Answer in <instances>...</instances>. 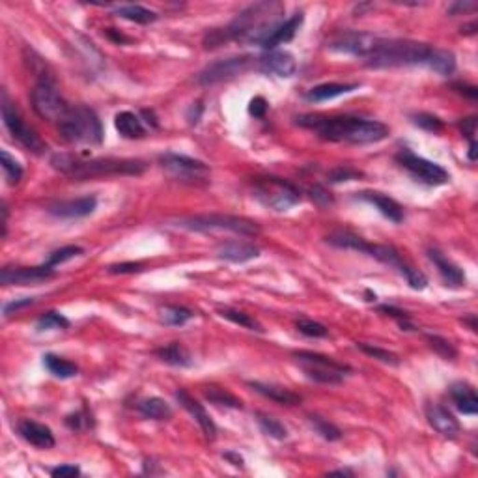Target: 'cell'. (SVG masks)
Wrapping results in <instances>:
<instances>
[{
  "instance_id": "8",
  "label": "cell",
  "mask_w": 478,
  "mask_h": 478,
  "mask_svg": "<svg viewBox=\"0 0 478 478\" xmlns=\"http://www.w3.org/2000/svg\"><path fill=\"white\" fill-rule=\"evenodd\" d=\"M30 99H32L34 110L49 122L59 123L70 110V105L65 103L64 97L56 90V86L49 81H39L32 88Z\"/></svg>"
},
{
  "instance_id": "11",
  "label": "cell",
  "mask_w": 478,
  "mask_h": 478,
  "mask_svg": "<svg viewBox=\"0 0 478 478\" xmlns=\"http://www.w3.org/2000/svg\"><path fill=\"white\" fill-rule=\"evenodd\" d=\"M380 41H382V38H377L374 34L348 30V32L338 34L335 39H331L327 43V49L333 52H340V54L368 59L370 54L377 49Z\"/></svg>"
},
{
  "instance_id": "31",
  "label": "cell",
  "mask_w": 478,
  "mask_h": 478,
  "mask_svg": "<svg viewBox=\"0 0 478 478\" xmlns=\"http://www.w3.org/2000/svg\"><path fill=\"white\" fill-rule=\"evenodd\" d=\"M116 15L122 19H127L131 23H138V25H149L157 21V13L148 10V8L138 6V4H129V6L116 8Z\"/></svg>"
},
{
  "instance_id": "54",
  "label": "cell",
  "mask_w": 478,
  "mask_h": 478,
  "mask_svg": "<svg viewBox=\"0 0 478 478\" xmlns=\"http://www.w3.org/2000/svg\"><path fill=\"white\" fill-rule=\"evenodd\" d=\"M459 127L464 131V135L469 136V141H475V133H477V118H466L464 122H459Z\"/></svg>"
},
{
  "instance_id": "1",
  "label": "cell",
  "mask_w": 478,
  "mask_h": 478,
  "mask_svg": "<svg viewBox=\"0 0 478 478\" xmlns=\"http://www.w3.org/2000/svg\"><path fill=\"white\" fill-rule=\"evenodd\" d=\"M298 125L314 131L331 143L374 144L387 138L391 129L377 120L353 116H299Z\"/></svg>"
},
{
  "instance_id": "3",
  "label": "cell",
  "mask_w": 478,
  "mask_h": 478,
  "mask_svg": "<svg viewBox=\"0 0 478 478\" xmlns=\"http://www.w3.org/2000/svg\"><path fill=\"white\" fill-rule=\"evenodd\" d=\"M435 47L411 39H382L368 59L366 65L374 70L404 67V65H426L430 67Z\"/></svg>"
},
{
  "instance_id": "29",
  "label": "cell",
  "mask_w": 478,
  "mask_h": 478,
  "mask_svg": "<svg viewBox=\"0 0 478 478\" xmlns=\"http://www.w3.org/2000/svg\"><path fill=\"white\" fill-rule=\"evenodd\" d=\"M136 409L138 413L146 417V419L154 420H167L172 417V409L168 406L167 402L163 398H157V396H152V398H146V400H141L136 404Z\"/></svg>"
},
{
  "instance_id": "16",
  "label": "cell",
  "mask_w": 478,
  "mask_h": 478,
  "mask_svg": "<svg viewBox=\"0 0 478 478\" xmlns=\"http://www.w3.org/2000/svg\"><path fill=\"white\" fill-rule=\"evenodd\" d=\"M176 398H178V402L181 404V407L198 422V426H200V430L204 432V435H206L207 439H215V437H217V426H215L214 419L209 417V413L204 409V406H202L200 402L194 400L193 396L189 395L185 388L176 391Z\"/></svg>"
},
{
  "instance_id": "35",
  "label": "cell",
  "mask_w": 478,
  "mask_h": 478,
  "mask_svg": "<svg viewBox=\"0 0 478 478\" xmlns=\"http://www.w3.org/2000/svg\"><path fill=\"white\" fill-rule=\"evenodd\" d=\"M219 316L225 318V320H228V322L236 323V325H241V327H245V329L249 331H256V333H264V329H262V325H260L256 320L252 316H249V314H245V312L241 311H236V309H219Z\"/></svg>"
},
{
  "instance_id": "56",
  "label": "cell",
  "mask_w": 478,
  "mask_h": 478,
  "mask_svg": "<svg viewBox=\"0 0 478 478\" xmlns=\"http://www.w3.org/2000/svg\"><path fill=\"white\" fill-rule=\"evenodd\" d=\"M222 458L227 459V461H230L233 467H239V469H243V467H245V459H243V456H239V454L233 453V450H228V453L222 454Z\"/></svg>"
},
{
  "instance_id": "13",
  "label": "cell",
  "mask_w": 478,
  "mask_h": 478,
  "mask_svg": "<svg viewBox=\"0 0 478 478\" xmlns=\"http://www.w3.org/2000/svg\"><path fill=\"white\" fill-rule=\"evenodd\" d=\"M251 56H232V59H222L217 60L214 64L206 65L200 73H198V84H215L220 83V81H227V79H232L236 75H239L241 72H245L247 65L251 64Z\"/></svg>"
},
{
  "instance_id": "7",
  "label": "cell",
  "mask_w": 478,
  "mask_h": 478,
  "mask_svg": "<svg viewBox=\"0 0 478 478\" xmlns=\"http://www.w3.org/2000/svg\"><path fill=\"white\" fill-rule=\"evenodd\" d=\"M254 196L265 207H271L275 211H288L290 207L299 204L301 194L291 183L280 178H258L254 183Z\"/></svg>"
},
{
  "instance_id": "4",
  "label": "cell",
  "mask_w": 478,
  "mask_h": 478,
  "mask_svg": "<svg viewBox=\"0 0 478 478\" xmlns=\"http://www.w3.org/2000/svg\"><path fill=\"white\" fill-rule=\"evenodd\" d=\"M59 131L65 143L75 146H99L103 143V125L96 110L84 105L70 107L59 122Z\"/></svg>"
},
{
  "instance_id": "21",
  "label": "cell",
  "mask_w": 478,
  "mask_h": 478,
  "mask_svg": "<svg viewBox=\"0 0 478 478\" xmlns=\"http://www.w3.org/2000/svg\"><path fill=\"white\" fill-rule=\"evenodd\" d=\"M357 198L372 204L383 217H387L388 220H393L396 225L404 220V207L387 194L377 193V191H362V193L357 194Z\"/></svg>"
},
{
  "instance_id": "22",
  "label": "cell",
  "mask_w": 478,
  "mask_h": 478,
  "mask_svg": "<svg viewBox=\"0 0 478 478\" xmlns=\"http://www.w3.org/2000/svg\"><path fill=\"white\" fill-rule=\"evenodd\" d=\"M448 393H450V398H453L454 406L458 407L459 413L469 415V417L478 413V396L472 385H469L467 382H456L450 385Z\"/></svg>"
},
{
  "instance_id": "59",
  "label": "cell",
  "mask_w": 478,
  "mask_h": 478,
  "mask_svg": "<svg viewBox=\"0 0 478 478\" xmlns=\"http://www.w3.org/2000/svg\"><path fill=\"white\" fill-rule=\"evenodd\" d=\"M477 159V141H469V161Z\"/></svg>"
},
{
  "instance_id": "14",
  "label": "cell",
  "mask_w": 478,
  "mask_h": 478,
  "mask_svg": "<svg viewBox=\"0 0 478 478\" xmlns=\"http://www.w3.org/2000/svg\"><path fill=\"white\" fill-rule=\"evenodd\" d=\"M54 277V271L49 265H39V267H4L0 273V282L4 286L15 284H38L43 280Z\"/></svg>"
},
{
  "instance_id": "51",
  "label": "cell",
  "mask_w": 478,
  "mask_h": 478,
  "mask_svg": "<svg viewBox=\"0 0 478 478\" xmlns=\"http://www.w3.org/2000/svg\"><path fill=\"white\" fill-rule=\"evenodd\" d=\"M88 415H84L83 411H79V413L75 415H70L67 419H65V424L72 428V430H83V428L88 426Z\"/></svg>"
},
{
  "instance_id": "32",
  "label": "cell",
  "mask_w": 478,
  "mask_h": 478,
  "mask_svg": "<svg viewBox=\"0 0 478 478\" xmlns=\"http://www.w3.org/2000/svg\"><path fill=\"white\" fill-rule=\"evenodd\" d=\"M430 70L439 73V75H445V77L446 75H453L454 70H456V56H454V52L435 47L432 62H430Z\"/></svg>"
},
{
  "instance_id": "36",
  "label": "cell",
  "mask_w": 478,
  "mask_h": 478,
  "mask_svg": "<svg viewBox=\"0 0 478 478\" xmlns=\"http://www.w3.org/2000/svg\"><path fill=\"white\" fill-rule=\"evenodd\" d=\"M258 426L265 435H269L273 439L284 441L288 437V430H286L284 424L275 417H269V415L258 413Z\"/></svg>"
},
{
  "instance_id": "38",
  "label": "cell",
  "mask_w": 478,
  "mask_h": 478,
  "mask_svg": "<svg viewBox=\"0 0 478 478\" xmlns=\"http://www.w3.org/2000/svg\"><path fill=\"white\" fill-rule=\"evenodd\" d=\"M357 348L361 349L362 353H366L368 357H374V359L385 362V364H391V366H398L400 364V357L393 353V351H388V349L377 348V346H372V344L366 342H359Z\"/></svg>"
},
{
  "instance_id": "41",
  "label": "cell",
  "mask_w": 478,
  "mask_h": 478,
  "mask_svg": "<svg viewBox=\"0 0 478 478\" xmlns=\"http://www.w3.org/2000/svg\"><path fill=\"white\" fill-rule=\"evenodd\" d=\"M309 420H311L312 428L316 430V433H320L323 439L327 441H338L340 437H342V432L338 430V428L333 424V422H329V420H325L323 417H318V415H311L309 417Z\"/></svg>"
},
{
  "instance_id": "6",
  "label": "cell",
  "mask_w": 478,
  "mask_h": 478,
  "mask_svg": "<svg viewBox=\"0 0 478 478\" xmlns=\"http://www.w3.org/2000/svg\"><path fill=\"white\" fill-rule=\"evenodd\" d=\"M293 357L301 364L309 380L323 383V385H338L351 372L348 364H342V362L335 361L333 357L314 353V351H295Z\"/></svg>"
},
{
  "instance_id": "37",
  "label": "cell",
  "mask_w": 478,
  "mask_h": 478,
  "mask_svg": "<svg viewBox=\"0 0 478 478\" xmlns=\"http://www.w3.org/2000/svg\"><path fill=\"white\" fill-rule=\"evenodd\" d=\"M0 165H2V170H4V176H6L8 183H19L21 178H23V167L19 165V161L8 154L6 149L0 152Z\"/></svg>"
},
{
  "instance_id": "26",
  "label": "cell",
  "mask_w": 478,
  "mask_h": 478,
  "mask_svg": "<svg viewBox=\"0 0 478 478\" xmlns=\"http://www.w3.org/2000/svg\"><path fill=\"white\" fill-rule=\"evenodd\" d=\"M114 127L123 138H143L146 135V127L141 118L136 116L135 112L129 110H122L114 116Z\"/></svg>"
},
{
  "instance_id": "48",
  "label": "cell",
  "mask_w": 478,
  "mask_h": 478,
  "mask_svg": "<svg viewBox=\"0 0 478 478\" xmlns=\"http://www.w3.org/2000/svg\"><path fill=\"white\" fill-rule=\"evenodd\" d=\"M309 193H311L312 200L316 202V204H320V206L333 204V196H331L329 191L325 187H322V185H314V187L309 189Z\"/></svg>"
},
{
  "instance_id": "57",
  "label": "cell",
  "mask_w": 478,
  "mask_h": 478,
  "mask_svg": "<svg viewBox=\"0 0 478 478\" xmlns=\"http://www.w3.org/2000/svg\"><path fill=\"white\" fill-rule=\"evenodd\" d=\"M454 88H458L459 94H466V96L471 97V99H477L478 96L477 86H469V84H454Z\"/></svg>"
},
{
  "instance_id": "53",
  "label": "cell",
  "mask_w": 478,
  "mask_h": 478,
  "mask_svg": "<svg viewBox=\"0 0 478 478\" xmlns=\"http://www.w3.org/2000/svg\"><path fill=\"white\" fill-rule=\"evenodd\" d=\"M51 475L54 478H64V477H77L81 475V469L77 466H59L51 469Z\"/></svg>"
},
{
  "instance_id": "43",
  "label": "cell",
  "mask_w": 478,
  "mask_h": 478,
  "mask_svg": "<svg viewBox=\"0 0 478 478\" xmlns=\"http://www.w3.org/2000/svg\"><path fill=\"white\" fill-rule=\"evenodd\" d=\"M295 327L301 335L311 336V338H325L329 335V329L322 325V323L314 322V320H306V318H301L295 322Z\"/></svg>"
},
{
  "instance_id": "46",
  "label": "cell",
  "mask_w": 478,
  "mask_h": 478,
  "mask_svg": "<svg viewBox=\"0 0 478 478\" xmlns=\"http://www.w3.org/2000/svg\"><path fill=\"white\" fill-rule=\"evenodd\" d=\"M362 178V172L355 170L351 167H336L327 174V180L329 183H342V181H351Z\"/></svg>"
},
{
  "instance_id": "33",
  "label": "cell",
  "mask_w": 478,
  "mask_h": 478,
  "mask_svg": "<svg viewBox=\"0 0 478 478\" xmlns=\"http://www.w3.org/2000/svg\"><path fill=\"white\" fill-rule=\"evenodd\" d=\"M204 396H206L211 404H217V406L232 407V409H241V407H243V402L239 400L238 396H233L232 393H228L227 388L206 387L204 388Z\"/></svg>"
},
{
  "instance_id": "25",
  "label": "cell",
  "mask_w": 478,
  "mask_h": 478,
  "mask_svg": "<svg viewBox=\"0 0 478 478\" xmlns=\"http://www.w3.org/2000/svg\"><path fill=\"white\" fill-rule=\"evenodd\" d=\"M249 387L252 391H256L258 395L269 398V400L277 402V404H282V406H299L301 404V396L291 393L290 388L280 387V385H269V383H260V382H251Z\"/></svg>"
},
{
  "instance_id": "20",
  "label": "cell",
  "mask_w": 478,
  "mask_h": 478,
  "mask_svg": "<svg viewBox=\"0 0 478 478\" xmlns=\"http://www.w3.org/2000/svg\"><path fill=\"white\" fill-rule=\"evenodd\" d=\"M428 258L432 260L433 265L437 267V273L443 278L445 286H450V288L466 286V273L461 271L454 262L446 258L443 252H439L437 249H428Z\"/></svg>"
},
{
  "instance_id": "58",
  "label": "cell",
  "mask_w": 478,
  "mask_h": 478,
  "mask_svg": "<svg viewBox=\"0 0 478 478\" xmlns=\"http://www.w3.org/2000/svg\"><path fill=\"white\" fill-rule=\"evenodd\" d=\"M464 323H467L471 331H477V316L475 314H469L467 318H464Z\"/></svg>"
},
{
  "instance_id": "5",
  "label": "cell",
  "mask_w": 478,
  "mask_h": 478,
  "mask_svg": "<svg viewBox=\"0 0 478 478\" xmlns=\"http://www.w3.org/2000/svg\"><path fill=\"white\" fill-rule=\"evenodd\" d=\"M174 225L183 230L193 232H209V230H228L239 236H258L260 227L245 217L233 215H196V217H183L174 220Z\"/></svg>"
},
{
  "instance_id": "12",
  "label": "cell",
  "mask_w": 478,
  "mask_h": 478,
  "mask_svg": "<svg viewBox=\"0 0 478 478\" xmlns=\"http://www.w3.org/2000/svg\"><path fill=\"white\" fill-rule=\"evenodd\" d=\"M159 163L163 165V168H167L168 172L180 180H189V181H207L209 180V174L211 170L204 161H198V159H193V157L180 156V154H163L159 157Z\"/></svg>"
},
{
  "instance_id": "39",
  "label": "cell",
  "mask_w": 478,
  "mask_h": 478,
  "mask_svg": "<svg viewBox=\"0 0 478 478\" xmlns=\"http://www.w3.org/2000/svg\"><path fill=\"white\" fill-rule=\"evenodd\" d=\"M83 252H84L83 247L65 245V247H62V249H56V251H52L51 254L47 256L45 265H49V267H56V265L64 264V262H70V260L77 258V256H81Z\"/></svg>"
},
{
  "instance_id": "18",
  "label": "cell",
  "mask_w": 478,
  "mask_h": 478,
  "mask_svg": "<svg viewBox=\"0 0 478 478\" xmlns=\"http://www.w3.org/2000/svg\"><path fill=\"white\" fill-rule=\"evenodd\" d=\"M17 430H19L21 437L30 443L36 448H41V450H49L54 446V435H52L51 428L41 424V422H36V420L23 419L19 420L17 424Z\"/></svg>"
},
{
  "instance_id": "42",
  "label": "cell",
  "mask_w": 478,
  "mask_h": 478,
  "mask_svg": "<svg viewBox=\"0 0 478 478\" xmlns=\"http://www.w3.org/2000/svg\"><path fill=\"white\" fill-rule=\"evenodd\" d=\"M36 327L39 331H51V329H67L70 327V320L60 314V312H45L38 318Z\"/></svg>"
},
{
  "instance_id": "10",
  "label": "cell",
  "mask_w": 478,
  "mask_h": 478,
  "mask_svg": "<svg viewBox=\"0 0 478 478\" xmlns=\"http://www.w3.org/2000/svg\"><path fill=\"white\" fill-rule=\"evenodd\" d=\"M396 161L400 163L406 170H409L415 178H419L420 181H424L428 185H445L448 178H450L441 165L417 156L411 149H400L396 154Z\"/></svg>"
},
{
  "instance_id": "24",
  "label": "cell",
  "mask_w": 478,
  "mask_h": 478,
  "mask_svg": "<svg viewBox=\"0 0 478 478\" xmlns=\"http://www.w3.org/2000/svg\"><path fill=\"white\" fill-rule=\"evenodd\" d=\"M301 25H303V13H293L290 19L282 21V23L275 28V32L267 38V41H265L262 47H264V49H275L277 45L288 43V41H291L293 36L298 34L299 26Z\"/></svg>"
},
{
  "instance_id": "23",
  "label": "cell",
  "mask_w": 478,
  "mask_h": 478,
  "mask_svg": "<svg viewBox=\"0 0 478 478\" xmlns=\"http://www.w3.org/2000/svg\"><path fill=\"white\" fill-rule=\"evenodd\" d=\"M219 258L227 260V262H233V264H243L249 260H254L260 256L258 247L251 245V243H243V241H227L220 243L217 249Z\"/></svg>"
},
{
  "instance_id": "50",
  "label": "cell",
  "mask_w": 478,
  "mask_h": 478,
  "mask_svg": "<svg viewBox=\"0 0 478 478\" xmlns=\"http://www.w3.org/2000/svg\"><path fill=\"white\" fill-rule=\"evenodd\" d=\"M143 271V264H135V262H125V264H114L109 267V273H138Z\"/></svg>"
},
{
  "instance_id": "44",
  "label": "cell",
  "mask_w": 478,
  "mask_h": 478,
  "mask_svg": "<svg viewBox=\"0 0 478 478\" xmlns=\"http://www.w3.org/2000/svg\"><path fill=\"white\" fill-rule=\"evenodd\" d=\"M377 311L383 312V314H387V316L395 318L402 329H406V331L415 329V325L411 323V318H409V314H407L406 311L396 309V306H393V304H382V306H377Z\"/></svg>"
},
{
  "instance_id": "28",
  "label": "cell",
  "mask_w": 478,
  "mask_h": 478,
  "mask_svg": "<svg viewBox=\"0 0 478 478\" xmlns=\"http://www.w3.org/2000/svg\"><path fill=\"white\" fill-rule=\"evenodd\" d=\"M156 355L161 359L163 362H167L170 366H191L193 364V359H191V353L187 349L183 348L180 342H172L163 346V348L156 349Z\"/></svg>"
},
{
  "instance_id": "15",
  "label": "cell",
  "mask_w": 478,
  "mask_h": 478,
  "mask_svg": "<svg viewBox=\"0 0 478 478\" xmlns=\"http://www.w3.org/2000/svg\"><path fill=\"white\" fill-rule=\"evenodd\" d=\"M258 70L267 75L288 79L298 70V62L288 51H269L258 60Z\"/></svg>"
},
{
  "instance_id": "27",
  "label": "cell",
  "mask_w": 478,
  "mask_h": 478,
  "mask_svg": "<svg viewBox=\"0 0 478 478\" xmlns=\"http://www.w3.org/2000/svg\"><path fill=\"white\" fill-rule=\"evenodd\" d=\"M359 88V84H342V83H325L318 84L314 88L306 92V99L309 101H314V103H320V101H329V99H335L338 96H344V94H349Z\"/></svg>"
},
{
  "instance_id": "49",
  "label": "cell",
  "mask_w": 478,
  "mask_h": 478,
  "mask_svg": "<svg viewBox=\"0 0 478 478\" xmlns=\"http://www.w3.org/2000/svg\"><path fill=\"white\" fill-rule=\"evenodd\" d=\"M265 112H267V101H265L264 97H252L251 103H249V114L254 118H264Z\"/></svg>"
},
{
  "instance_id": "55",
  "label": "cell",
  "mask_w": 478,
  "mask_h": 478,
  "mask_svg": "<svg viewBox=\"0 0 478 478\" xmlns=\"http://www.w3.org/2000/svg\"><path fill=\"white\" fill-rule=\"evenodd\" d=\"M472 10H477V2H454L453 6L448 8V13L450 15H456V13L459 12H472Z\"/></svg>"
},
{
  "instance_id": "9",
  "label": "cell",
  "mask_w": 478,
  "mask_h": 478,
  "mask_svg": "<svg viewBox=\"0 0 478 478\" xmlns=\"http://www.w3.org/2000/svg\"><path fill=\"white\" fill-rule=\"evenodd\" d=\"M2 120H4L6 129L10 131V135H12L17 143L23 144L26 149L36 152V154H41L43 149H47L45 143L39 138L38 133L26 125L25 120L19 116L17 109L8 101L6 94L2 96Z\"/></svg>"
},
{
  "instance_id": "19",
  "label": "cell",
  "mask_w": 478,
  "mask_h": 478,
  "mask_svg": "<svg viewBox=\"0 0 478 478\" xmlns=\"http://www.w3.org/2000/svg\"><path fill=\"white\" fill-rule=\"evenodd\" d=\"M426 419L432 424V428L443 437L454 439L459 433V422L454 419V415L445 409L439 404H428L426 406Z\"/></svg>"
},
{
  "instance_id": "2",
  "label": "cell",
  "mask_w": 478,
  "mask_h": 478,
  "mask_svg": "<svg viewBox=\"0 0 478 478\" xmlns=\"http://www.w3.org/2000/svg\"><path fill=\"white\" fill-rule=\"evenodd\" d=\"M52 168L75 180L107 178V176H141L146 163L138 159H116V157H94L83 159L72 154H56L51 159Z\"/></svg>"
},
{
  "instance_id": "45",
  "label": "cell",
  "mask_w": 478,
  "mask_h": 478,
  "mask_svg": "<svg viewBox=\"0 0 478 478\" xmlns=\"http://www.w3.org/2000/svg\"><path fill=\"white\" fill-rule=\"evenodd\" d=\"M402 277L406 278L407 284L411 286L413 290H424L428 286V278L426 275L422 271H419V269H415V267H411V265L407 264L406 267H404V271L400 273Z\"/></svg>"
},
{
  "instance_id": "17",
  "label": "cell",
  "mask_w": 478,
  "mask_h": 478,
  "mask_svg": "<svg viewBox=\"0 0 478 478\" xmlns=\"http://www.w3.org/2000/svg\"><path fill=\"white\" fill-rule=\"evenodd\" d=\"M97 198L96 196H83L75 200H62L49 206V214L59 219H81L88 217L96 211Z\"/></svg>"
},
{
  "instance_id": "34",
  "label": "cell",
  "mask_w": 478,
  "mask_h": 478,
  "mask_svg": "<svg viewBox=\"0 0 478 478\" xmlns=\"http://www.w3.org/2000/svg\"><path fill=\"white\" fill-rule=\"evenodd\" d=\"M193 316L194 312L191 309H185L180 304H167L161 309V322L167 325H183Z\"/></svg>"
},
{
  "instance_id": "40",
  "label": "cell",
  "mask_w": 478,
  "mask_h": 478,
  "mask_svg": "<svg viewBox=\"0 0 478 478\" xmlns=\"http://www.w3.org/2000/svg\"><path fill=\"white\" fill-rule=\"evenodd\" d=\"M426 342L428 346L437 353L439 357H443L445 361H454L456 357H458V351H456V348H454L453 344L448 342L446 338H443V336H437V335H426Z\"/></svg>"
},
{
  "instance_id": "61",
  "label": "cell",
  "mask_w": 478,
  "mask_h": 478,
  "mask_svg": "<svg viewBox=\"0 0 478 478\" xmlns=\"http://www.w3.org/2000/svg\"><path fill=\"white\" fill-rule=\"evenodd\" d=\"M329 475H340V477H346V475H348V477H351L353 472L348 471V469H336V471H331Z\"/></svg>"
},
{
  "instance_id": "30",
  "label": "cell",
  "mask_w": 478,
  "mask_h": 478,
  "mask_svg": "<svg viewBox=\"0 0 478 478\" xmlns=\"http://www.w3.org/2000/svg\"><path fill=\"white\" fill-rule=\"evenodd\" d=\"M43 364L54 377H60V380H70V377H75L79 374L77 364L65 361L59 355H52V353H47L43 357Z\"/></svg>"
},
{
  "instance_id": "47",
  "label": "cell",
  "mask_w": 478,
  "mask_h": 478,
  "mask_svg": "<svg viewBox=\"0 0 478 478\" xmlns=\"http://www.w3.org/2000/svg\"><path fill=\"white\" fill-rule=\"evenodd\" d=\"M413 122L419 127H422V129L432 131V133H439L443 129V122H441L439 118L433 116V114H428V112H420V114L413 116Z\"/></svg>"
},
{
  "instance_id": "52",
  "label": "cell",
  "mask_w": 478,
  "mask_h": 478,
  "mask_svg": "<svg viewBox=\"0 0 478 478\" xmlns=\"http://www.w3.org/2000/svg\"><path fill=\"white\" fill-rule=\"evenodd\" d=\"M32 303H34L32 298H25V299H19V301H12V303L4 304L2 312H4V316H10L12 312L21 311V309H25V306H30Z\"/></svg>"
},
{
  "instance_id": "60",
  "label": "cell",
  "mask_w": 478,
  "mask_h": 478,
  "mask_svg": "<svg viewBox=\"0 0 478 478\" xmlns=\"http://www.w3.org/2000/svg\"><path fill=\"white\" fill-rule=\"evenodd\" d=\"M477 32V23L472 21L471 25H466V26H461V34H475Z\"/></svg>"
}]
</instances>
